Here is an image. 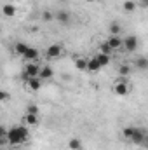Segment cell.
<instances>
[{
    "label": "cell",
    "instance_id": "cell-12",
    "mask_svg": "<svg viewBox=\"0 0 148 150\" xmlns=\"http://www.w3.org/2000/svg\"><path fill=\"white\" fill-rule=\"evenodd\" d=\"M23 58H25L26 61H35V59L38 58V51L35 49V47H30V49L25 52V56H23Z\"/></svg>",
    "mask_w": 148,
    "mask_h": 150
},
{
    "label": "cell",
    "instance_id": "cell-22",
    "mask_svg": "<svg viewBox=\"0 0 148 150\" xmlns=\"http://www.w3.org/2000/svg\"><path fill=\"white\" fill-rule=\"evenodd\" d=\"M99 49H101L99 52H105V54H111V51H113V49L110 47V44H108V42H103V44L99 45Z\"/></svg>",
    "mask_w": 148,
    "mask_h": 150
},
{
    "label": "cell",
    "instance_id": "cell-6",
    "mask_svg": "<svg viewBox=\"0 0 148 150\" xmlns=\"http://www.w3.org/2000/svg\"><path fill=\"white\" fill-rule=\"evenodd\" d=\"M118 96H125L127 93H129V86H127V82L125 80H120L117 86H115V89H113Z\"/></svg>",
    "mask_w": 148,
    "mask_h": 150
},
{
    "label": "cell",
    "instance_id": "cell-4",
    "mask_svg": "<svg viewBox=\"0 0 148 150\" xmlns=\"http://www.w3.org/2000/svg\"><path fill=\"white\" fill-rule=\"evenodd\" d=\"M124 47H125V51H127V52H134V51L138 49V38L134 37V35L125 37V38H124Z\"/></svg>",
    "mask_w": 148,
    "mask_h": 150
},
{
    "label": "cell",
    "instance_id": "cell-27",
    "mask_svg": "<svg viewBox=\"0 0 148 150\" xmlns=\"http://www.w3.org/2000/svg\"><path fill=\"white\" fill-rule=\"evenodd\" d=\"M38 110H37V107L35 105H32V107H28V110H26V113H37Z\"/></svg>",
    "mask_w": 148,
    "mask_h": 150
},
{
    "label": "cell",
    "instance_id": "cell-5",
    "mask_svg": "<svg viewBox=\"0 0 148 150\" xmlns=\"http://www.w3.org/2000/svg\"><path fill=\"white\" fill-rule=\"evenodd\" d=\"M59 56H61V45H59V44H52V45L47 47V58L58 59Z\"/></svg>",
    "mask_w": 148,
    "mask_h": 150
},
{
    "label": "cell",
    "instance_id": "cell-26",
    "mask_svg": "<svg viewBox=\"0 0 148 150\" xmlns=\"http://www.w3.org/2000/svg\"><path fill=\"white\" fill-rule=\"evenodd\" d=\"M7 98H9V94H7L5 91H2V93H0V101H7Z\"/></svg>",
    "mask_w": 148,
    "mask_h": 150
},
{
    "label": "cell",
    "instance_id": "cell-18",
    "mask_svg": "<svg viewBox=\"0 0 148 150\" xmlns=\"http://www.w3.org/2000/svg\"><path fill=\"white\" fill-rule=\"evenodd\" d=\"M75 67H77L78 70H87V59L77 58V59H75Z\"/></svg>",
    "mask_w": 148,
    "mask_h": 150
},
{
    "label": "cell",
    "instance_id": "cell-16",
    "mask_svg": "<svg viewBox=\"0 0 148 150\" xmlns=\"http://www.w3.org/2000/svg\"><path fill=\"white\" fill-rule=\"evenodd\" d=\"M134 65H136V68H140V70H147V68H148V59L141 56V58H138V59H136V63H134Z\"/></svg>",
    "mask_w": 148,
    "mask_h": 150
},
{
    "label": "cell",
    "instance_id": "cell-2",
    "mask_svg": "<svg viewBox=\"0 0 148 150\" xmlns=\"http://www.w3.org/2000/svg\"><path fill=\"white\" fill-rule=\"evenodd\" d=\"M33 77H40V67L35 63H28L25 67V72H23V79L28 80V79H33Z\"/></svg>",
    "mask_w": 148,
    "mask_h": 150
},
{
    "label": "cell",
    "instance_id": "cell-19",
    "mask_svg": "<svg viewBox=\"0 0 148 150\" xmlns=\"http://www.w3.org/2000/svg\"><path fill=\"white\" fill-rule=\"evenodd\" d=\"M25 119H26V122H28L30 126H35V124L38 122L37 113H26V117H25Z\"/></svg>",
    "mask_w": 148,
    "mask_h": 150
},
{
    "label": "cell",
    "instance_id": "cell-21",
    "mask_svg": "<svg viewBox=\"0 0 148 150\" xmlns=\"http://www.w3.org/2000/svg\"><path fill=\"white\" fill-rule=\"evenodd\" d=\"M134 131H136V127H124L122 134H124V138L131 140V138H132V134H134Z\"/></svg>",
    "mask_w": 148,
    "mask_h": 150
},
{
    "label": "cell",
    "instance_id": "cell-28",
    "mask_svg": "<svg viewBox=\"0 0 148 150\" xmlns=\"http://www.w3.org/2000/svg\"><path fill=\"white\" fill-rule=\"evenodd\" d=\"M140 7H143V9H148V0H140Z\"/></svg>",
    "mask_w": 148,
    "mask_h": 150
},
{
    "label": "cell",
    "instance_id": "cell-8",
    "mask_svg": "<svg viewBox=\"0 0 148 150\" xmlns=\"http://www.w3.org/2000/svg\"><path fill=\"white\" fill-rule=\"evenodd\" d=\"M26 86H28V89H32V91H38V89H40V86H42V82H40V77L28 79V80H26Z\"/></svg>",
    "mask_w": 148,
    "mask_h": 150
},
{
    "label": "cell",
    "instance_id": "cell-3",
    "mask_svg": "<svg viewBox=\"0 0 148 150\" xmlns=\"http://www.w3.org/2000/svg\"><path fill=\"white\" fill-rule=\"evenodd\" d=\"M145 136H147V131H145V129L136 127V131H134V134H132L131 142H132L134 145H145Z\"/></svg>",
    "mask_w": 148,
    "mask_h": 150
},
{
    "label": "cell",
    "instance_id": "cell-20",
    "mask_svg": "<svg viewBox=\"0 0 148 150\" xmlns=\"http://www.w3.org/2000/svg\"><path fill=\"white\" fill-rule=\"evenodd\" d=\"M136 9V4L132 2V0H125L124 2V11H127V12H132Z\"/></svg>",
    "mask_w": 148,
    "mask_h": 150
},
{
    "label": "cell",
    "instance_id": "cell-11",
    "mask_svg": "<svg viewBox=\"0 0 148 150\" xmlns=\"http://www.w3.org/2000/svg\"><path fill=\"white\" fill-rule=\"evenodd\" d=\"M106 42L110 44L111 49H118V47H122V45H124V40H122V38H118L117 35H111V37L106 40Z\"/></svg>",
    "mask_w": 148,
    "mask_h": 150
},
{
    "label": "cell",
    "instance_id": "cell-25",
    "mask_svg": "<svg viewBox=\"0 0 148 150\" xmlns=\"http://www.w3.org/2000/svg\"><path fill=\"white\" fill-rule=\"evenodd\" d=\"M52 18H56V16H52L51 12H44V21H52Z\"/></svg>",
    "mask_w": 148,
    "mask_h": 150
},
{
    "label": "cell",
    "instance_id": "cell-1",
    "mask_svg": "<svg viewBox=\"0 0 148 150\" xmlns=\"http://www.w3.org/2000/svg\"><path fill=\"white\" fill-rule=\"evenodd\" d=\"M28 140V127L26 126H14L7 133V142L11 145H21Z\"/></svg>",
    "mask_w": 148,
    "mask_h": 150
},
{
    "label": "cell",
    "instance_id": "cell-15",
    "mask_svg": "<svg viewBox=\"0 0 148 150\" xmlns=\"http://www.w3.org/2000/svg\"><path fill=\"white\" fill-rule=\"evenodd\" d=\"M30 49V45H26L25 42H18V44H14V51L18 52V54H21V56H25V52Z\"/></svg>",
    "mask_w": 148,
    "mask_h": 150
},
{
    "label": "cell",
    "instance_id": "cell-17",
    "mask_svg": "<svg viewBox=\"0 0 148 150\" xmlns=\"http://www.w3.org/2000/svg\"><path fill=\"white\" fill-rule=\"evenodd\" d=\"M68 147H70V150H80L82 149V142H80L78 138H72V140L68 142Z\"/></svg>",
    "mask_w": 148,
    "mask_h": 150
},
{
    "label": "cell",
    "instance_id": "cell-30",
    "mask_svg": "<svg viewBox=\"0 0 148 150\" xmlns=\"http://www.w3.org/2000/svg\"><path fill=\"white\" fill-rule=\"evenodd\" d=\"M87 2H92V0H87Z\"/></svg>",
    "mask_w": 148,
    "mask_h": 150
},
{
    "label": "cell",
    "instance_id": "cell-23",
    "mask_svg": "<svg viewBox=\"0 0 148 150\" xmlns=\"http://www.w3.org/2000/svg\"><path fill=\"white\" fill-rule=\"evenodd\" d=\"M110 33H111V35L120 33V26H118V23H111V25H110Z\"/></svg>",
    "mask_w": 148,
    "mask_h": 150
},
{
    "label": "cell",
    "instance_id": "cell-24",
    "mask_svg": "<svg viewBox=\"0 0 148 150\" xmlns=\"http://www.w3.org/2000/svg\"><path fill=\"white\" fill-rule=\"evenodd\" d=\"M118 74L122 75V77H124V75H129V74H131V68H129L127 65H122V67L118 68Z\"/></svg>",
    "mask_w": 148,
    "mask_h": 150
},
{
    "label": "cell",
    "instance_id": "cell-29",
    "mask_svg": "<svg viewBox=\"0 0 148 150\" xmlns=\"http://www.w3.org/2000/svg\"><path fill=\"white\" fill-rule=\"evenodd\" d=\"M143 147H147L148 149V131H147V136H145V145H143Z\"/></svg>",
    "mask_w": 148,
    "mask_h": 150
},
{
    "label": "cell",
    "instance_id": "cell-10",
    "mask_svg": "<svg viewBox=\"0 0 148 150\" xmlns=\"http://www.w3.org/2000/svg\"><path fill=\"white\" fill-rule=\"evenodd\" d=\"M103 67L98 63V59L96 58H91V59H87V70L89 72H99Z\"/></svg>",
    "mask_w": 148,
    "mask_h": 150
},
{
    "label": "cell",
    "instance_id": "cell-13",
    "mask_svg": "<svg viewBox=\"0 0 148 150\" xmlns=\"http://www.w3.org/2000/svg\"><path fill=\"white\" fill-rule=\"evenodd\" d=\"M2 12H4L5 18H12V16L16 14V7H14L12 4H5V5L2 7Z\"/></svg>",
    "mask_w": 148,
    "mask_h": 150
},
{
    "label": "cell",
    "instance_id": "cell-14",
    "mask_svg": "<svg viewBox=\"0 0 148 150\" xmlns=\"http://www.w3.org/2000/svg\"><path fill=\"white\" fill-rule=\"evenodd\" d=\"M52 75H54V70H52L51 67H42V68H40V79H42V80L51 79Z\"/></svg>",
    "mask_w": 148,
    "mask_h": 150
},
{
    "label": "cell",
    "instance_id": "cell-7",
    "mask_svg": "<svg viewBox=\"0 0 148 150\" xmlns=\"http://www.w3.org/2000/svg\"><path fill=\"white\" fill-rule=\"evenodd\" d=\"M94 58L98 59V63H99L101 67H108V65H110V61H111L110 54H105V52H98Z\"/></svg>",
    "mask_w": 148,
    "mask_h": 150
},
{
    "label": "cell",
    "instance_id": "cell-9",
    "mask_svg": "<svg viewBox=\"0 0 148 150\" xmlns=\"http://www.w3.org/2000/svg\"><path fill=\"white\" fill-rule=\"evenodd\" d=\"M56 21H59L61 25L70 23V12H66V11H59V12H56Z\"/></svg>",
    "mask_w": 148,
    "mask_h": 150
}]
</instances>
